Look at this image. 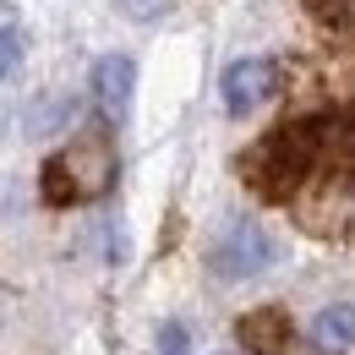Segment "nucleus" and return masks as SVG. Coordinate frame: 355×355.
<instances>
[{
    "instance_id": "obj_10",
    "label": "nucleus",
    "mask_w": 355,
    "mask_h": 355,
    "mask_svg": "<svg viewBox=\"0 0 355 355\" xmlns=\"http://www.w3.org/2000/svg\"><path fill=\"white\" fill-rule=\"evenodd\" d=\"M0 44H6V60H0L6 77H17V71H22V11H17V6L0 11Z\"/></svg>"
},
{
    "instance_id": "obj_9",
    "label": "nucleus",
    "mask_w": 355,
    "mask_h": 355,
    "mask_svg": "<svg viewBox=\"0 0 355 355\" xmlns=\"http://www.w3.org/2000/svg\"><path fill=\"white\" fill-rule=\"evenodd\" d=\"M39 197H44V208H77L83 202V191H77V180H71L60 153H49L44 170H39Z\"/></svg>"
},
{
    "instance_id": "obj_7",
    "label": "nucleus",
    "mask_w": 355,
    "mask_h": 355,
    "mask_svg": "<svg viewBox=\"0 0 355 355\" xmlns=\"http://www.w3.org/2000/svg\"><path fill=\"white\" fill-rule=\"evenodd\" d=\"M77 115H83V104H77L71 93H39V98L28 104V115H22V132H28V142H49V137L71 132Z\"/></svg>"
},
{
    "instance_id": "obj_3",
    "label": "nucleus",
    "mask_w": 355,
    "mask_h": 355,
    "mask_svg": "<svg viewBox=\"0 0 355 355\" xmlns=\"http://www.w3.org/2000/svg\"><path fill=\"white\" fill-rule=\"evenodd\" d=\"M60 159H66V170L77 180V191H83V202L93 197H104L115 175H121V159H115V142H110V126H88V132L71 137V148H60Z\"/></svg>"
},
{
    "instance_id": "obj_8",
    "label": "nucleus",
    "mask_w": 355,
    "mask_h": 355,
    "mask_svg": "<svg viewBox=\"0 0 355 355\" xmlns=\"http://www.w3.org/2000/svg\"><path fill=\"white\" fill-rule=\"evenodd\" d=\"M311 345L322 355H350L355 350V306L350 301H334L311 317Z\"/></svg>"
},
{
    "instance_id": "obj_2",
    "label": "nucleus",
    "mask_w": 355,
    "mask_h": 355,
    "mask_svg": "<svg viewBox=\"0 0 355 355\" xmlns=\"http://www.w3.org/2000/svg\"><path fill=\"white\" fill-rule=\"evenodd\" d=\"M273 257H279L273 235L252 219H230L219 235H214V246H208V268H214L219 279H257V273L273 268Z\"/></svg>"
},
{
    "instance_id": "obj_5",
    "label": "nucleus",
    "mask_w": 355,
    "mask_h": 355,
    "mask_svg": "<svg viewBox=\"0 0 355 355\" xmlns=\"http://www.w3.org/2000/svg\"><path fill=\"white\" fill-rule=\"evenodd\" d=\"M137 98V60L132 55H98L93 66V104L104 115V126H126Z\"/></svg>"
},
{
    "instance_id": "obj_6",
    "label": "nucleus",
    "mask_w": 355,
    "mask_h": 355,
    "mask_svg": "<svg viewBox=\"0 0 355 355\" xmlns=\"http://www.w3.org/2000/svg\"><path fill=\"white\" fill-rule=\"evenodd\" d=\"M235 339L252 355H290V339H295V322L284 306H257L235 317Z\"/></svg>"
},
{
    "instance_id": "obj_1",
    "label": "nucleus",
    "mask_w": 355,
    "mask_h": 355,
    "mask_svg": "<svg viewBox=\"0 0 355 355\" xmlns=\"http://www.w3.org/2000/svg\"><path fill=\"white\" fill-rule=\"evenodd\" d=\"M334 148V121L328 115H301V121H284L268 137H257L246 153H241V180L263 197V202H290L301 197V186L317 175V164L328 159Z\"/></svg>"
},
{
    "instance_id": "obj_4",
    "label": "nucleus",
    "mask_w": 355,
    "mask_h": 355,
    "mask_svg": "<svg viewBox=\"0 0 355 355\" xmlns=\"http://www.w3.org/2000/svg\"><path fill=\"white\" fill-rule=\"evenodd\" d=\"M273 93H279V66L268 55H246V60L224 66V77H219V98H224L230 115H252Z\"/></svg>"
},
{
    "instance_id": "obj_11",
    "label": "nucleus",
    "mask_w": 355,
    "mask_h": 355,
    "mask_svg": "<svg viewBox=\"0 0 355 355\" xmlns=\"http://www.w3.org/2000/svg\"><path fill=\"white\" fill-rule=\"evenodd\" d=\"M322 28H355V0H301Z\"/></svg>"
},
{
    "instance_id": "obj_12",
    "label": "nucleus",
    "mask_w": 355,
    "mask_h": 355,
    "mask_svg": "<svg viewBox=\"0 0 355 355\" xmlns=\"http://www.w3.org/2000/svg\"><path fill=\"white\" fill-rule=\"evenodd\" d=\"M153 355H191V334L180 328V322H164L159 328V350Z\"/></svg>"
}]
</instances>
